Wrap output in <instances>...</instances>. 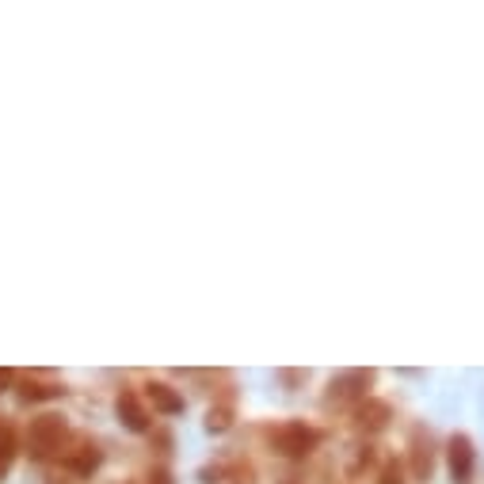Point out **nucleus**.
<instances>
[{
	"label": "nucleus",
	"mask_w": 484,
	"mask_h": 484,
	"mask_svg": "<svg viewBox=\"0 0 484 484\" xmlns=\"http://www.w3.org/2000/svg\"><path fill=\"white\" fill-rule=\"evenodd\" d=\"M450 473L454 484H469V477H473V447H469L465 435L450 439Z\"/></svg>",
	"instance_id": "f257e3e1"
},
{
	"label": "nucleus",
	"mask_w": 484,
	"mask_h": 484,
	"mask_svg": "<svg viewBox=\"0 0 484 484\" xmlns=\"http://www.w3.org/2000/svg\"><path fill=\"white\" fill-rule=\"evenodd\" d=\"M275 442H278V450L283 454H290V457H298V454H305L316 442V435L309 427H301V424H290V427H283L275 435Z\"/></svg>",
	"instance_id": "f03ea898"
},
{
	"label": "nucleus",
	"mask_w": 484,
	"mask_h": 484,
	"mask_svg": "<svg viewBox=\"0 0 484 484\" xmlns=\"http://www.w3.org/2000/svg\"><path fill=\"white\" fill-rule=\"evenodd\" d=\"M61 431H66V427H61V419H58V416H43V419H35V424H31V450H35V454H46V450L61 439Z\"/></svg>",
	"instance_id": "7ed1b4c3"
},
{
	"label": "nucleus",
	"mask_w": 484,
	"mask_h": 484,
	"mask_svg": "<svg viewBox=\"0 0 484 484\" xmlns=\"http://www.w3.org/2000/svg\"><path fill=\"white\" fill-rule=\"evenodd\" d=\"M119 416L126 419V427H130V431H145L149 427V416H145L142 401H137L134 393H122V397H119Z\"/></svg>",
	"instance_id": "20e7f679"
},
{
	"label": "nucleus",
	"mask_w": 484,
	"mask_h": 484,
	"mask_svg": "<svg viewBox=\"0 0 484 484\" xmlns=\"http://www.w3.org/2000/svg\"><path fill=\"white\" fill-rule=\"evenodd\" d=\"M149 397H152V404H157L160 412H168V416L183 412V397H176V393L164 386V381H152V386H149Z\"/></svg>",
	"instance_id": "39448f33"
},
{
	"label": "nucleus",
	"mask_w": 484,
	"mask_h": 484,
	"mask_svg": "<svg viewBox=\"0 0 484 484\" xmlns=\"http://www.w3.org/2000/svg\"><path fill=\"white\" fill-rule=\"evenodd\" d=\"M355 386H371V374H363V371H355V374H343L332 381V397H355Z\"/></svg>",
	"instance_id": "423d86ee"
},
{
	"label": "nucleus",
	"mask_w": 484,
	"mask_h": 484,
	"mask_svg": "<svg viewBox=\"0 0 484 484\" xmlns=\"http://www.w3.org/2000/svg\"><path fill=\"white\" fill-rule=\"evenodd\" d=\"M359 419H363V427L378 431V427H386V419H389V409H386V404H378V401H371V404H363Z\"/></svg>",
	"instance_id": "0eeeda50"
},
{
	"label": "nucleus",
	"mask_w": 484,
	"mask_h": 484,
	"mask_svg": "<svg viewBox=\"0 0 484 484\" xmlns=\"http://www.w3.org/2000/svg\"><path fill=\"white\" fill-rule=\"evenodd\" d=\"M96 465H99V454H96V447H84V454H81V457H73V469H76V473H92Z\"/></svg>",
	"instance_id": "6e6552de"
},
{
	"label": "nucleus",
	"mask_w": 484,
	"mask_h": 484,
	"mask_svg": "<svg viewBox=\"0 0 484 484\" xmlns=\"http://www.w3.org/2000/svg\"><path fill=\"white\" fill-rule=\"evenodd\" d=\"M23 397H27V401H50V397H61V389L58 386H38V381H35V386L23 389Z\"/></svg>",
	"instance_id": "1a4fd4ad"
},
{
	"label": "nucleus",
	"mask_w": 484,
	"mask_h": 484,
	"mask_svg": "<svg viewBox=\"0 0 484 484\" xmlns=\"http://www.w3.org/2000/svg\"><path fill=\"white\" fill-rule=\"evenodd\" d=\"M12 454H16V450H12V439H4V442H0V477L8 473V465H12Z\"/></svg>",
	"instance_id": "9d476101"
},
{
	"label": "nucleus",
	"mask_w": 484,
	"mask_h": 484,
	"mask_svg": "<svg viewBox=\"0 0 484 484\" xmlns=\"http://www.w3.org/2000/svg\"><path fill=\"white\" fill-rule=\"evenodd\" d=\"M229 427V412L218 409V412H210V431H225Z\"/></svg>",
	"instance_id": "9b49d317"
},
{
	"label": "nucleus",
	"mask_w": 484,
	"mask_h": 484,
	"mask_svg": "<svg viewBox=\"0 0 484 484\" xmlns=\"http://www.w3.org/2000/svg\"><path fill=\"white\" fill-rule=\"evenodd\" d=\"M152 480H157V484H172V480H168V473H152Z\"/></svg>",
	"instance_id": "f8f14e48"
}]
</instances>
